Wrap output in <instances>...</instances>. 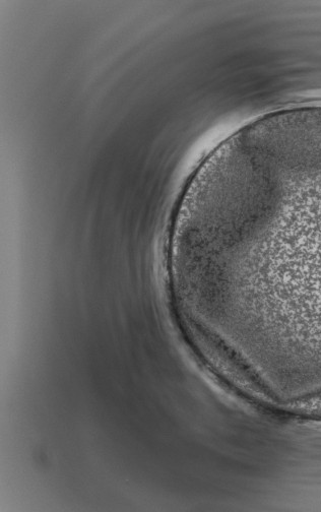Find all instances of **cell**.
<instances>
[{
	"label": "cell",
	"mask_w": 321,
	"mask_h": 512,
	"mask_svg": "<svg viewBox=\"0 0 321 512\" xmlns=\"http://www.w3.org/2000/svg\"><path fill=\"white\" fill-rule=\"evenodd\" d=\"M168 265L189 304L281 381L321 384V108L268 114L189 178Z\"/></svg>",
	"instance_id": "cell-1"
}]
</instances>
